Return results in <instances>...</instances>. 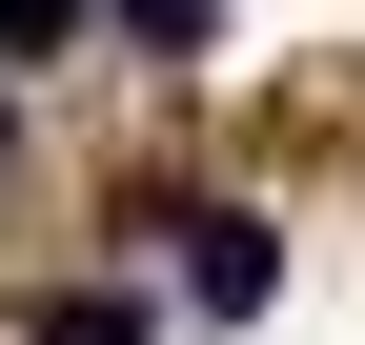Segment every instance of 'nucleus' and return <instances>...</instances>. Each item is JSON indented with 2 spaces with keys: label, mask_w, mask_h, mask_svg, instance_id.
<instances>
[{
  "label": "nucleus",
  "mask_w": 365,
  "mask_h": 345,
  "mask_svg": "<svg viewBox=\"0 0 365 345\" xmlns=\"http://www.w3.org/2000/svg\"><path fill=\"white\" fill-rule=\"evenodd\" d=\"M102 21H122V41H163V61H182V41H203V0H102Z\"/></svg>",
  "instance_id": "7ed1b4c3"
},
{
  "label": "nucleus",
  "mask_w": 365,
  "mask_h": 345,
  "mask_svg": "<svg viewBox=\"0 0 365 345\" xmlns=\"http://www.w3.org/2000/svg\"><path fill=\"white\" fill-rule=\"evenodd\" d=\"M264 284H284V244H264L244 203H182V305H203V325H244Z\"/></svg>",
  "instance_id": "f257e3e1"
},
{
  "label": "nucleus",
  "mask_w": 365,
  "mask_h": 345,
  "mask_svg": "<svg viewBox=\"0 0 365 345\" xmlns=\"http://www.w3.org/2000/svg\"><path fill=\"white\" fill-rule=\"evenodd\" d=\"M0 61H61V0H0Z\"/></svg>",
  "instance_id": "20e7f679"
},
{
  "label": "nucleus",
  "mask_w": 365,
  "mask_h": 345,
  "mask_svg": "<svg viewBox=\"0 0 365 345\" xmlns=\"http://www.w3.org/2000/svg\"><path fill=\"white\" fill-rule=\"evenodd\" d=\"M41 345H163V325L122 305V284H61V305H41Z\"/></svg>",
  "instance_id": "f03ea898"
}]
</instances>
